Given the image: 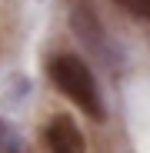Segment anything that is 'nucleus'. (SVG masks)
<instances>
[{
	"label": "nucleus",
	"instance_id": "obj_1",
	"mask_svg": "<svg viewBox=\"0 0 150 153\" xmlns=\"http://www.w3.org/2000/svg\"><path fill=\"white\" fill-rule=\"evenodd\" d=\"M47 73H50V83H54L63 97H70L87 117H93V120H104L107 117L100 87L93 80V70L77 53H54L50 63H47Z\"/></svg>",
	"mask_w": 150,
	"mask_h": 153
},
{
	"label": "nucleus",
	"instance_id": "obj_2",
	"mask_svg": "<svg viewBox=\"0 0 150 153\" xmlns=\"http://www.w3.org/2000/svg\"><path fill=\"white\" fill-rule=\"evenodd\" d=\"M43 143H47V153H87V140L80 126L67 113H57L43 126Z\"/></svg>",
	"mask_w": 150,
	"mask_h": 153
},
{
	"label": "nucleus",
	"instance_id": "obj_3",
	"mask_svg": "<svg viewBox=\"0 0 150 153\" xmlns=\"http://www.w3.org/2000/svg\"><path fill=\"white\" fill-rule=\"evenodd\" d=\"M117 4L127 10V13L140 17V20H150V0H117Z\"/></svg>",
	"mask_w": 150,
	"mask_h": 153
},
{
	"label": "nucleus",
	"instance_id": "obj_5",
	"mask_svg": "<svg viewBox=\"0 0 150 153\" xmlns=\"http://www.w3.org/2000/svg\"><path fill=\"white\" fill-rule=\"evenodd\" d=\"M7 137H10V130H7V123H4V120H0V143H4Z\"/></svg>",
	"mask_w": 150,
	"mask_h": 153
},
{
	"label": "nucleus",
	"instance_id": "obj_4",
	"mask_svg": "<svg viewBox=\"0 0 150 153\" xmlns=\"http://www.w3.org/2000/svg\"><path fill=\"white\" fill-rule=\"evenodd\" d=\"M0 153H34L30 146H27V140H20V137H7L4 143H0Z\"/></svg>",
	"mask_w": 150,
	"mask_h": 153
}]
</instances>
